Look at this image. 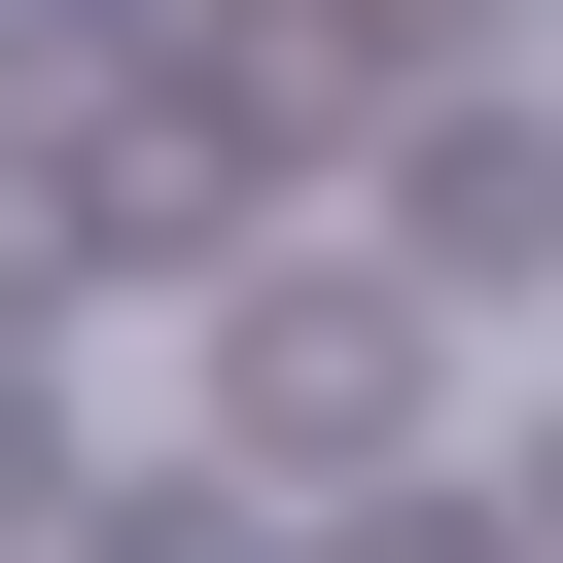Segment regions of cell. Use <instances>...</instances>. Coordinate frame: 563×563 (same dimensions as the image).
Here are the masks:
<instances>
[{"mask_svg":"<svg viewBox=\"0 0 563 563\" xmlns=\"http://www.w3.org/2000/svg\"><path fill=\"white\" fill-rule=\"evenodd\" d=\"M422 246H457V282H528V246H563V141H528V106H493V141H422Z\"/></svg>","mask_w":563,"mask_h":563,"instance_id":"2","label":"cell"},{"mask_svg":"<svg viewBox=\"0 0 563 563\" xmlns=\"http://www.w3.org/2000/svg\"><path fill=\"white\" fill-rule=\"evenodd\" d=\"M422 422V317L387 282H246V457H387Z\"/></svg>","mask_w":563,"mask_h":563,"instance_id":"1","label":"cell"},{"mask_svg":"<svg viewBox=\"0 0 563 563\" xmlns=\"http://www.w3.org/2000/svg\"><path fill=\"white\" fill-rule=\"evenodd\" d=\"M0 282H70V176H35V141H0Z\"/></svg>","mask_w":563,"mask_h":563,"instance_id":"4","label":"cell"},{"mask_svg":"<svg viewBox=\"0 0 563 563\" xmlns=\"http://www.w3.org/2000/svg\"><path fill=\"white\" fill-rule=\"evenodd\" d=\"M70 563H282L246 493H70Z\"/></svg>","mask_w":563,"mask_h":563,"instance_id":"3","label":"cell"},{"mask_svg":"<svg viewBox=\"0 0 563 563\" xmlns=\"http://www.w3.org/2000/svg\"><path fill=\"white\" fill-rule=\"evenodd\" d=\"M0 528H35V387H0Z\"/></svg>","mask_w":563,"mask_h":563,"instance_id":"6","label":"cell"},{"mask_svg":"<svg viewBox=\"0 0 563 563\" xmlns=\"http://www.w3.org/2000/svg\"><path fill=\"white\" fill-rule=\"evenodd\" d=\"M35 70H70V0H0V106H35Z\"/></svg>","mask_w":563,"mask_h":563,"instance_id":"5","label":"cell"},{"mask_svg":"<svg viewBox=\"0 0 563 563\" xmlns=\"http://www.w3.org/2000/svg\"><path fill=\"white\" fill-rule=\"evenodd\" d=\"M387 563H528V528H387Z\"/></svg>","mask_w":563,"mask_h":563,"instance_id":"7","label":"cell"}]
</instances>
